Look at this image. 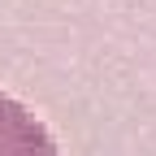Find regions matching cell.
<instances>
[{"mask_svg":"<svg viewBox=\"0 0 156 156\" xmlns=\"http://www.w3.org/2000/svg\"><path fill=\"white\" fill-rule=\"evenodd\" d=\"M0 156H61L44 122L0 91Z\"/></svg>","mask_w":156,"mask_h":156,"instance_id":"6da1fadb","label":"cell"}]
</instances>
